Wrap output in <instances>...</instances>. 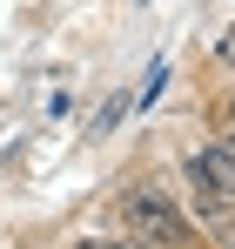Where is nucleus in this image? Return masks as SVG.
Wrapping results in <instances>:
<instances>
[{
	"label": "nucleus",
	"mask_w": 235,
	"mask_h": 249,
	"mask_svg": "<svg viewBox=\"0 0 235 249\" xmlns=\"http://www.w3.org/2000/svg\"><path fill=\"white\" fill-rule=\"evenodd\" d=\"M128 108H134V101H128V94H115V101L101 108V122H94V135H108V128H115V122H128Z\"/></svg>",
	"instance_id": "20e7f679"
},
{
	"label": "nucleus",
	"mask_w": 235,
	"mask_h": 249,
	"mask_svg": "<svg viewBox=\"0 0 235 249\" xmlns=\"http://www.w3.org/2000/svg\"><path fill=\"white\" fill-rule=\"evenodd\" d=\"M115 209H121V236H134V243H155V249H208L201 222L188 215V202L175 196L168 175H134V182L115 196Z\"/></svg>",
	"instance_id": "f257e3e1"
},
{
	"label": "nucleus",
	"mask_w": 235,
	"mask_h": 249,
	"mask_svg": "<svg viewBox=\"0 0 235 249\" xmlns=\"http://www.w3.org/2000/svg\"><path fill=\"white\" fill-rule=\"evenodd\" d=\"M215 61H222V68H235V27H222V34H215Z\"/></svg>",
	"instance_id": "0eeeda50"
},
{
	"label": "nucleus",
	"mask_w": 235,
	"mask_h": 249,
	"mask_svg": "<svg viewBox=\"0 0 235 249\" xmlns=\"http://www.w3.org/2000/svg\"><path fill=\"white\" fill-rule=\"evenodd\" d=\"M67 249H128V236H74Z\"/></svg>",
	"instance_id": "423d86ee"
},
{
	"label": "nucleus",
	"mask_w": 235,
	"mask_h": 249,
	"mask_svg": "<svg viewBox=\"0 0 235 249\" xmlns=\"http://www.w3.org/2000/svg\"><path fill=\"white\" fill-rule=\"evenodd\" d=\"M215 122H229V128H235V88L222 94V101H215Z\"/></svg>",
	"instance_id": "6e6552de"
},
{
	"label": "nucleus",
	"mask_w": 235,
	"mask_h": 249,
	"mask_svg": "<svg viewBox=\"0 0 235 249\" xmlns=\"http://www.w3.org/2000/svg\"><path fill=\"white\" fill-rule=\"evenodd\" d=\"M182 182H188V196H229L235 202V128L229 122H215V135H201L182 155Z\"/></svg>",
	"instance_id": "f03ea898"
},
{
	"label": "nucleus",
	"mask_w": 235,
	"mask_h": 249,
	"mask_svg": "<svg viewBox=\"0 0 235 249\" xmlns=\"http://www.w3.org/2000/svg\"><path fill=\"white\" fill-rule=\"evenodd\" d=\"M201 236H208V249H235V202L215 209V215L201 222Z\"/></svg>",
	"instance_id": "7ed1b4c3"
},
{
	"label": "nucleus",
	"mask_w": 235,
	"mask_h": 249,
	"mask_svg": "<svg viewBox=\"0 0 235 249\" xmlns=\"http://www.w3.org/2000/svg\"><path fill=\"white\" fill-rule=\"evenodd\" d=\"M161 88H168V61H155V68H148V88H141V94H134V101H155Z\"/></svg>",
	"instance_id": "39448f33"
}]
</instances>
